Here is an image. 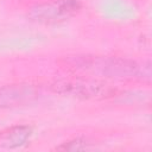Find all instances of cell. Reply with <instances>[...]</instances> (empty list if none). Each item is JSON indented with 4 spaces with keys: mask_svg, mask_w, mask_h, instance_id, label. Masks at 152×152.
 Here are the masks:
<instances>
[{
    "mask_svg": "<svg viewBox=\"0 0 152 152\" xmlns=\"http://www.w3.org/2000/svg\"><path fill=\"white\" fill-rule=\"evenodd\" d=\"M68 65L72 69L95 76L114 80H151L150 63L113 56H69Z\"/></svg>",
    "mask_w": 152,
    "mask_h": 152,
    "instance_id": "6da1fadb",
    "label": "cell"
},
{
    "mask_svg": "<svg viewBox=\"0 0 152 152\" xmlns=\"http://www.w3.org/2000/svg\"><path fill=\"white\" fill-rule=\"evenodd\" d=\"M52 89L61 95L82 100L104 99L113 96L115 93V89L110 87V84L89 76H74L56 80L52 83Z\"/></svg>",
    "mask_w": 152,
    "mask_h": 152,
    "instance_id": "7a4b0ae2",
    "label": "cell"
},
{
    "mask_svg": "<svg viewBox=\"0 0 152 152\" xmlns=\"http://www.w3.org/2000/svg\"><path fill=\"white\" fill-rule=\"evenodd\" d=\"M81 8L78 0H52L30 8L27 17L38 24H59L74 17Z\"/></svg>",
    "mask_w": 152,
    "mask_h": 152,
    "instance_id": "3957f363",
    "label": "cell"
},
{
    "mask_svg": "<svg viewBox=\"0 0 152 152\" xmlns=\"http://www.w3.org/2000/svg\"><path fill=\"white\" fill-rule=\"evenodd\" d=\"M38 96L37 89L26 83L7 84L0 88V108H15L33 102Z\"/></svg>",
    "mask_w": 152,
    "mask_h": 152,
    "instance_id": "277c9868",
    "label": "cell"
},
{
    "mask_svg": "<svg viewBox=\"0 0 152 152\" xmlns=\"http://www.w3.org/2000/svg\"><path fill=\"white\" fill-rule=\"evenodd\" d=\"M32 134V129L28 126H13L0 133V147L4 148H18L27 142Z\"/></svg>",
    "mask_w": 152,
    "mask_h": 152,
    "instance_id": "5b68a950",
    "label": "cell"
},
{
    "mask_svg": "<svg viewBox=\"0 0 152 152\" xmlns=\"http://www.w3.org/2000/svg\"><path fill=\"white\" fill-rule=\"evenodd\" d=\"M101 10L103 14L114 20H127L134 15V6L128 0H102Z\"/></svg>",
    "mask_w": 152,
    "mask_h": 152,
    "instance_id": "8992f818",
    "label": "cell"
},
{
    "mask_svg": "<svg viewBox=\"0 0 152 152\" xmlns=\"http://www.w3.org/2000/svg\"><path fill=\"white\" fill-rule=\"evenodd\" d=\"M34 38H13V39H5L0 42V50H17V49H25L27 46L33 45Z\"/></svg>",
    "mask_w": 152,
    "mask_h": 152,
    "instance_id": "52a82bcc",
    "label": "cell"
},
{
    "mask_svg": "<svg viewBox=\"0 0 152 152\" xmlns=\"http://www.w3.org/2000/svg\"><path fill=\"white\" fill-rule=\"evenodd\" d=\"M86 148H88V142L82 139H75V140L68 141L64 145L58 147V150H68V151H78V150H86Z\"/></svg>",
    "mask_w": 152,
    "mask_h": 152,
    "instance_id": "ba28073f",
    "label": "cell"
}]
</instances>
